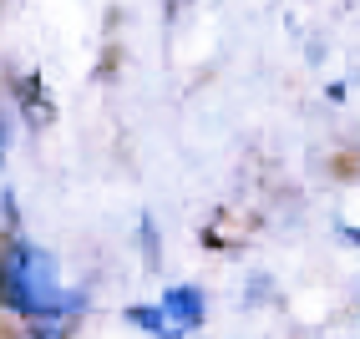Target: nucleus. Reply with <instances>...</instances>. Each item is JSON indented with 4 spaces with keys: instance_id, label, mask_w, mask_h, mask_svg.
I'll list each match as a JSON object with an SVG mask.
<instances>
[{
    "instance_id": "obj_2",
    "label": "nucleus",
    "mask_w": 360,
    "mask_h": 339,
    "mask_svg": "<svg viewBox=\"0 0 360 339\" xmlns=\"http://www.w3.org/2000/svg\"><path fill=\"white\" fill-rule=\"evenodd\" d=\"M158 314H162V324H173V334L178 329H193L198 319H203V294L198 288H167V299L158 304Z\"/></svg>"
},
{
    "instance_id": "obj_1",
    "label": "nucleus",
    "mask_w": 360,
    "mask_h": 339,
    "mask_svg": "<svg viewBox=\"0 0 360 339\" xmlns=\"http://www.w3.org/2000/svg\"><path fill=\"white\" fill-rule=\"evenodd\" d=\"M0 304L20 314H46L56 304V263L36 244H11L0 258Z\"/></svg>"
}]
</instances>
